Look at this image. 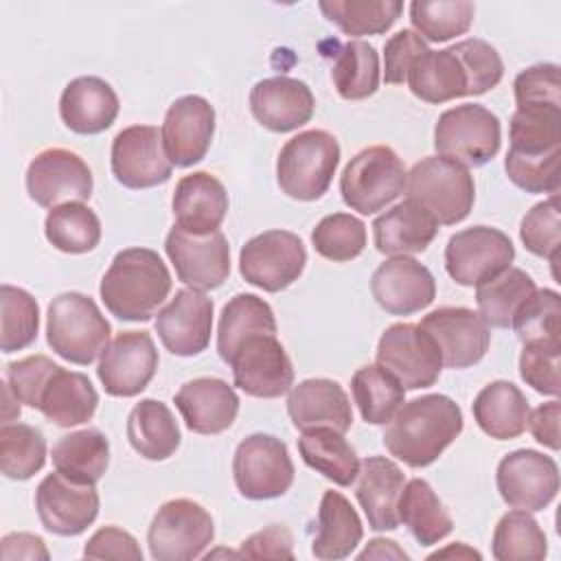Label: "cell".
<instances>
[{
    "label": "cell",
    "mask_w": 561,
    "mask_h": 561,
    "mask_svg": "<svg viewBox=\"0 0 561 561\" xmlns=\"http://www.w3.org/2000/svg\"><path fill=\"white\" fill-rule=\"evenodd\" d=\"M462 410L447 394H423L403 401L383 432V445L390 456L408 467L421 469L438 460V456L460 436Z\"/></svg>",
    "instance_id": "1"
},
{
    "label": "cell",
    "mask_w": 561,
    "mask_h": 561,
    "mask_svg": "<svg viewBox=\"0 0 561 561\" xmlns=\"http://www.w3.org/2000/svg\"><path fill=\"white\" fill-rule=\"evenodd\" d=\"M171 291V274L151 248L116 252L103 274L99 294L112 316L127 322H147Z\"/></svg>",
    "instance_id": "2"
},
{
    "label": "cell",
    "mask_w": 561,
    "mask_h": 561,
    "mask_svg": "<svg viewBox=\"0 0 561 561\" xmlns=\"http://www.w3.org/2000/svg\"><path fill=\"white\" fill-rule=\"evenodd\" d=\"M112 327L96 302L81 291H64L46 311V342L61 359L92 364L110 344Z\"/></svg>",
    "instance_id": "3"
},
{
    "label": "cell",
    "mask_w": 561,
    "mask_h": 561,
    "mask_svg": "<svg viewBox=\"0 0 561 561\" xmlns=\"http://www.w3.org/2000/svg\"><path fill=\"white\" fill-rule=\"evenodd\" d=\"M340 142L324 129H307L289 138L276 160L280 191L298 202L320 199L340 164Z\"/></svg>",
    "instance_id": "4"
},
{
    "label": "cell",
    "mask_w": 561,
    "mask_h": 561,
    "mask_svg": "<svg viewBox=\"0 0 561 561\" xmlns=\"http://www.w3.org/2000/svg\"><path fill=\"white\" fill-rule=\"evenodd\" d=\"M405 193L438 226L462 221L476 202V184L469 169L443 156H427L416 162L405 175Z\"/></svg>",
    "instance_id": "5"
},
{
    "label": "cell",
    "mask_w": 561,
    "mask_h": 561,
    "mask_svg": "<svg viewBox=\"0 0 561 561\" xmlns=\"http://www.w3.org/2000/svg\"><path fill=\"white\" fill-rule=\"evenodd\" d=\"M405 167L394 149L373 145L357 151L340 175L344 204L359 215L383 210L405 191Z\"/></svg>",
    "instance_id": "6"
},
{
    "label": "cell",
    "mask_w": 561,
    "mask_h": 561,
    "mask_svg": "<svg viewBox=\"0 0 561 561\" xmlns=\"http://www.w3.org/2000/svg\"><path fill=\"white\" fill-rule=\"evenodd\" d=\"M502 145L500 118L478 103H462L445 110L434 127L438 156L465 167H482L495 158Z\"/></svg>",
    "instance_id": "7"
},
{
    "label": "cell",
    "mask_w": 561,
    "mask_h": 561,
    "mask_svg": "<svg viewBox=\"0 0 561 561\" xmlns=\"http://www.w3.org/2000/svg\"><path fill=\"white\" fill-rule=\"evenodd\" d=\"M215 539L210 513L188 497L164 502L153 515L147 543L156 561H191L204 554Z\"/></svg>",
    "instance_id": "8"
},
{
    "label": "cell",
    "mask_w": 561,
    "mask_h": 561,
    "mask_svg": "<svg viewBox=\"0 0 561 561\" xmlns=\"http://www.w3.org/2000/svg\"><path fill=\"white\" fill-rule=\"evenodd\" d=\"M294 462L287 445L272 434H250L232 456V476L248 500L280 497L294 484Z\"/></svg>",
    "instance_id": "9"
},
{
    "label": "cell",
    "mask_w": 561,
    "mask_h": 561,
    "mask_svg": "<svg viewBox=\"0 0 561 561\" xmlns=\"http://www.w3.org/2000/svg\"><path fill=\"white\" fill-rule=\"evenodd\" d=\"M377 364L405 390L430 388L443 370V355L434 337L412 322L390 324L377 344Z\"/></svg>",
    "instance_id": "10"
},
{
    "label": "cell",
    "mask_w": 561,
    "mask_h": 561,
    "mask_svg": "<svg viewBox=\"0 0 561 561\" xmlns=\"http://www.w3.org/2000/svg\"><path fill=\"white\" fill-rule=\"evenodd\" d=\"M307 265V250L298 234L289 230H265L239 252V272L245 283L276 294L300 278Z\"/></svg>",
    "instance_id": "11"
},
{
    "label": "cell",
    "mask_w": 561,
    "mask_h": 561,
    "mask_svg": "<svg viewBox=\"0 0 561 561\" xmlns=\"http://www.w3.org/2000/svg\"><path fill=\"white\" fill-rule=\"evenodd\" d=\"M228 364L234 386L250 397L276 399L294 386V366L276 333L245 337Z\"/></svg>",
    "instance_id": "12"
},
{
    "label": "cell",
    "mask_w": 561,
    "mask_h": 561,
    "mask_svg": "<svg viewBox=\"0 0 561 561\" xmlns=\"http://www.w3.org/2000/svg\"><path fill=\"white\" fill-rule=\"evenodd\" d=\"M515 248L508 234L491 226H471L449 237L445 270L462 287H473L511 267Z\"/></svg>",
    "instance_id": "13"
},
{
    "label": "cell",
    "mask_w": 561,
    "mask_h": 561,
    "mask_svg": "<svg viewBox=\"0 0 561 561\" xmlns=\"http://www.w3.org/2000/svg\"><path fill=\"white\" fill-rule=\"evenodd\" d=\"M164 250L178 280L191 289H217L230 274V245L221 230L193 234L175 224L164 239Z\"/></svg>",
    "instance_id": "14"
},
{
    "label": "cell",
    "mask_w": 561,
    "mask_h": 561,
    "mask_svg": "<svg viewBox=\"0 0 561 561\" xmlns=\"http://www.w3.org/2000/svg\"><path fill=\"white\" fill-rule=\"evenodd\" d=\"M495 484L511 508L537 513L557 497L559 467L537 449H515L500 460Z\"/></svg>",
    "instance_id": "15"
},
{
    "label": "cell",
    "mask_w": 561,
    "mask_h": 561,
    "mask_svg": "<svg viewBox=\"0 0 561 561\" xmlns=\"http://www.w3.org/2000/svg\"><path fill=\"white\" fill-rule=\"evenodd\" d=\"M92 188L94 180L90 167L70 149H44L26 169L28 197L44 208H55L68 202H85L90 199Z\"/></svg>",
    "instance_id": "16"
},
{
    "label": "cell",
    "mask_w": 561,
    "mask_h": 561,
    "mask_svg": "<svg viewBox=\"0 0 561 561\" xmlns=\"http://www.w3.org/2000/svg\"><path fill=\"white\" fill-rule=\"evenodd\" d=\"M94 484L77 482L61 471L48 473L35 489V511L42 526L59 537L81 535L99 515Z\"/></svg>",
    "instance_id": "17"
},
{
    "label": "cell",
    "mask_w": 561,
    "mask_h": 561,
    "mask_svg": "<svg viewBox=\"0 0 561 561\" xmlns=\"http://www.w3.org/2000/svg\"><path fill=\"white\" fill-rule=\"evenodd\" d=\"M158 351L147 331H123L101 353L96 375L110 397L140 394L158 370Z\"/></svg>",
    "instance_id": "18"
},
{
    "label": "cell",
    "mask_w": 561,
    "mask_h": 561,
    "mask_svg": "<svg viewBox=\"0 0 561 561\" xmlns=\"http://www.w3.org/2000/svg\"><path fill=\"white\" fill-rule=\"evenodd\" d=\"M173 164L167 158L162 134L153 125H129L112 140V173L134 191L164 184Z\"/></svg>",
    "instance_id": "19"
},
{
    "label": "cell",
    "mask_w": 561,
    "mask_h": 561,
    "mask_svg": "<svg viewBox=\"0 0 561 561\" xmlns=\"http://www.w3.org/2000/svg\"><path fill=\"white\" fill-rule=\"evenodd\" d=\"M440 348L443 366L462 370L478 364L491 344V331L478 311L467 307H438L421 324Z\"/></svg>",
    "instance_id": "20"
},
{
    "label": "cell",
    "mask_w": 561,
    "mask_h": 561,
    "mask_svg": "<svg viewBox=\"0 0 561 561\" xmlns=\"http://www.w3.org/2000/svg\"><path fill=\"white\" fill-rule=\"evenodd\" d=\"M162 145L175 167L202 162L215 136V107L199 94L175 99L162 123Z\"/></svg>",
    "instance_id": "21"
},
{
    "label": "cell",
    "mask_w": 561,
    "mask_h": 561,
    "mask_svg": "<svg viewBox=\"0 0 561 561\" xmlns=\"http://www.w3.org/2000/svg\"><path fill=\"white\" fill-rule=\"evenodd\" d=\"M153 327L169 353L178 357L199 355L210 344L213 300L199 289H180L158 311Z\"/></svg>",
    "instance_id": "22"
},
{
    "label": "cell",
    "mask_w": 561,
    "mask_h": 561,
    "mask_svg": "<svg viewBox=\"0 0 561 561\" xmlns=\"http://www.w3.org/2000/svg\"><path fill=\"white\" fill-rule=\"evenodd\" d=\"M370 294L386 313L412 316L434 302L436 280L416 259L392 256L373 272Z\"/></svg>",
    "instance_id": "23"
},
{
    "label": "cell",
    "mask_w": 561,
    "mask_h": 561,
    "mask_svg": "<svg viewBox=\"0 0 561 561\" xmlns=\"http://www.w3.org/2000/svg\"><path fill=\"white\" fill-rule=\"evenodd\" d=\"M316 99L311 88L294 77H270L250 90V112L270 131L285 134L311 121Z\"/></svg>",
    "instance_id": "24"
},
{
    "label": "cell",
    "mask_w": 561,
    "mask_h": 561,
    "mask_svg": "<svg viewBox=\"0 0 561 561\" xmlns=\"http://www.w3.org/2000/svg\"><path fill=\"white\" fill-rule=\"evenodd\" d=\"M173 403L186 427L206 436L226 432L239 412V397L234 388L219 377H197L182 383Z\"/></svg>",
    "instance_id": "25"
},
{
    "label": "cell",
    "mask_w": 561,
    "mask_h": 561,
    "mask_svg": "<svg viewBox=\"0 0 561 561\" xmlns=\"http://www.w3.org/2000/svg\"><path fill=\"white\" fill-rule=\"evenodd\" d=\"M287 414L296 430L309 427H333L337 432H348L353 425V410L344 388L324 377L305 379L289 388Z\"/></svg>",
    "instance_id": "26"
},
{
    "label": "cell",
    "mask_w": 561,
    "mask_h": 561,
    "mask_svg": "<svg viewBox=\"0 0 561 561\" xmlns=\"http://www.w3.org/2000/svg\"><path fill=\"white\" fill-rule=\"evenodd\" d=\"M118 96L114 88L94 75L77 77L66 83L59 99V116L75 134H101L118 116Z\"/></svg>",
    "instance_id": "27"
},
{
    "label": "cell",
    "mask_w": 561,
    "mask_h": 561,
    "mask_svg": "<svg viewBox=\"0 0 561 561\" xmlns=\"http://www.w3.org/2000/svg\"><path fill=\"white\" fill-rule=\"evenodd\" d=\"M171 208L175 224L193 234L219 230L228 213L226 186L208 171H193L175 184Z\"/></svg>",
    "instance_id": "28"
},
{
    "label": "cell",
    "mask_w": 561,
    "mask_h": 561,
    "mask_svg": "<svg viewBox=\"0 0 561 561\" xmlns=\"http://www.w3.org/2000/svg\"><path fill=\"white\" fill-rule=\"evenodd\" d=\"M355 497L373 530H394L399 526L397 502L405 484L401 467L386 456H368L359 465Z\"/></svg>",
    "instance_id": "29"
},
{
    "label": "cell",
    "mask_w": 561,
    "mask_h": 561,
    "mask_svg": "<svg viewBox=\"0 0 561 561\" xmlns=\"http://www.w3.org/2000/svg\"><path fill=\"white\" fill-rule=\"evenodd\" d=\"M438 232V224L416 202L405 199L373 221L375 248L386 256L425 252Z\"/></svg>",
    "instance_id": "30"
},
{
    "label": "cell",
    "mask_w": 561,
    "mask_h": 561,
    "mask_svg": "<svg viewBox=\"0 0 561 561\" xmlns=\"http://www.w3.org/2000/svg\"><path fill=\"white\" fill-rule=\"evenodd\" d=\"M99 405V392L92 381L77 370L57 366L48 377L37 410L57 427H75L88 423Z\"/></svg>",
    "instance_id": "31"
},
{
    "label": "cell",
    "mask_w": 561,
    "mask_h": 561,
    "mask_svg": "<svg viewBox=\"0 0 561 561\" xmlns=\"http://www.w3.org/2000/svg\"><path fill=\"white\" fill-rule=\"evenodd\" d=\"M405 81L416 99L434 105L469 96V77L451 46L443 50L427 48L410 66Z\"/></svg>",
    "instance_id": "32"
},
{
    "label": "cell",
    "mask_w": 561,
    "mask_h": 561,
    "mask_svg": "<svg viewBox=\"0 0 561 561\" xmlns=\"http://www.w3.org/2000/svg\"><path fill=\"white\" fill-rule=\"evenodd\" d=\"M471 412L486 436L495 440H511L526 430L530 405L513 381L497 379L478 392L471 403Z\"/></svg>",
    "instance_id": "33"
},
{
    "label": "cell",
    "mask_w": 561,
    "mask_h": 561,
    "mask_svg": "<svg viewBox=\"0 0 561 561\" xmlns=\"http://www.w3.org/2000/svg\"><path fill=\"white\" fill-rule=\"evenodd\" d=\"M364 526L351 502L337 491H324L318 508V530L311 541V554L322 561L351 557L362 541Z\"/></svg>",
    "instance_id": "34"
},
{
    "label": "cell",
    "mask_w": 561,
    "mask_h": 561,
    "mask_svg": "<svg viewBox=\"0 0 561 561\" xmlns=\"http://www.w3.org/2000/svg\"><path fill=\"white\" fill-rule=\"evenodd\" d=\"M180 427L167 403L140 399L127 416V440L147 460H167L180 447Z\"/></svg>",
    "instance_id": "35"
},
{
    "label": "cell",
    "mask_w": 561,
    "mask_h": 561,
    "mask_svg": "<svg viewBox=\"0 0 561 561\" xmlns=\"http://www.w3.org/2000/svg\"><path fill=\"white\" fill-rule=\"evenodd\" d=\"M298 451L307 467L340 486H351L359 473V458L342 432L320 425L302 430Z\"/></svg>",
    "instance_id": "36"
},
{
    "label": "cell",
    "mask_w": 561,
    "mask_h": 561,
    "mask_svg": "<svg viewBox=\"0 0 561 561\" xmlns=\"http://www.w3.org/2000/svg\"><path fill=\"white\" fill-rule=\"evenodd\" d=\"M397 515L421 546H434L454 530L451 515L423 478H412L403 484L397 502Z\"/></svg>",
    "instance_id": "37"
},
{
    "label": "cell",
    "mask_w": 561,
    "mask_h": 561,
    "mask_svg": "<svg viewBox=\"0 0 561 561\" xmlns=\"http://www.w3.org/2000/svg\"><path fill=\"white\" fill-rule=\"evenodd\" d=\"M50 458L55 469L64 476L77 482L96 484L110 465V443L103 432L85 427L61 436L53 445Z\"/></svg>",
    "instance_id": "38"
},
{
    "label": "cell",
    "mask_w": 561,
    "mask_h": 561,
    "mask_svg": "<svg viewBox=\"0 0 561 561\" xmlns=\"http://www.w3.org/2000/svg\"><path fill=\"white\" fill-rule=\"evenodd\" d=\"M276 333V318L272 307L254 294L232 296L219 316L217 327V351L228 364L234 348L250 335Z\"/></svg>",
    "instance_id": "39"
},
{
    "label": "cell",
    "mask_w": 561,
    "mask_h": 561,
    "mask_svg": "<svg viewBox=\"0 0 561 561\" xmlns=\"http://www.w3.org/2000/svg\"><path fill=\"white\" fill-rule=\"evenodd\" d=\"M535 280L519 267H506L500 274L476 285L478 313L493 329H508L517 307L535 291Z\"/></svg>",
    "instance_id": "40"
},
{
    "label": "cell",
    "mask_w": 561,
    "mask_h": 561,
    "mask_svg": "<svg viewBox=\"0 0 561 561\" xmlns=\"http://www.w3.org/2000/svg\"><path fill=\"white\" fill-rule=\"evenodd\" d=\"M351 392L362 419L370 425H386L405 401V388L379 364L357 368Z\"/></svg>",
    "instance_id": "41"
},
{
    "label": "cell",
    "mask_w": 561,
    "mask_h": 561,
    "mask_svg": "<svg viewBox=\"0 0 561 561\" xmlns=\"http://www.w3.org/2000/svg\"><path fill=\"white\" fill-rule=\"evenodd\" d=\"M331 79L337 94L346 101H362L379 88V55L375 46L362 39L342 44L335 53Z\"/></svg>",
    "instance_id": "42"
},
{
    "label": "cell",
    "mask_w": 561,
    "mask_h": 561,
    "mask_svg": "<svg viewBox=\"0 0 561 561\" xmlns=\"http://www.w3.org/2000/svg\"><path fill=\"white\" fill-rule=\"evenodd\" d=\"M44 234L59 252L85 254L101 241V221L83 202H68L48 210Z\"/></svg>",
    "instance_id": "43"
},
{
    "label": "cell",
    "mask_w": 561,
    "mask_h": 561,
    "mask_svg": "<svg viewBox=\"0 0 561 561\" xmlns=\"http://www.w3.org/2000/svg\"><path fill=\"white\" fill-rule=\"evenodd\" d=\"M320 11L344 35H379L386 33L403 11L399 0H322Z\"/></svg>",
    "instance_id": "44"
},
{
    "label": "cell",
    "mask_w": 561,
    "mask_h": 561,
    "mask_svg": "<svg viewBox=\"0 0 561 561\" xmlns=\"http://www.w3.org/2000/svg\"><path fill=\"white\" fill-rule=\"evenodd\" d=\"M491 552L497 561H541L548 554V539L528 511L515 508L497 522Z\"/></svg>",
    "instance_id": "45"
},
{
    "label": "cell",
    "mask_w": 561,
    "mask_h": 561,
    "mask_svg": "<svg viewBox=\"0 0 561 561\" xmlns=\"http://www.w3.org/2000/svg\"><path fill=\"white\" fill-rule=\"evenodd\" d=\"M46 462V438L42 430L26 423H2L0 471L9 480H31Z\"/></svg>",
    "instance_id": "46"
},
{
    "label": "cell",
    "mask_w": 561,
    "mask_h": 561,
    "mask_svg": "<svg viewBox=\"0 0 561 561\" xmlns=\"http://www.w3.org/2000/svg\"><path fill=\"white\" fill-rule=\"evenodd\" d=\"M476 4L469 0H414L410 2V22L425 42H447L465 35L473 22Z\"/></svg>",
    "instance_id": "47"
},
{
    "label": "cell",
    "mask_w": 561,
    "mask_h": 561,
    "mask_svg": "<svg viewBox=\"0 0 561 561\" xmlns=\"http://www.w3.org/2000/svg\"><path fill=\"white\" fill-rule=\"evenodd\" d=\"M561 147L543 151H524L508 147L504 171L508 180L526 193L559 195L561 188Z\"/></svg>",
    "instance_id": "48"
},
{
    "label": "cell",
    "mask_w": 561,
    "mask_h": 561,
    "mask_svg": "<svg viewBox=\"0 0 561 561\" xmlns=\"http://www.w3.org/2000/svg\"><path fill=\"white\" fill-rule=\"evenodd\" d=\"M0 307H2V333H0L2 353L9 355L31 346L39 331L37 300L26 289L4 283L0 287Z\"/></svg>",
    "instance_id": "49"
},
{
    "label": "cell",
    "mask_w": 561,
    "mask_h": 561,
    "mask_svg": "<svg viewBox=\"0 0 561 561\" xmlns=\"http://www.w3.org/2000/svg\"><path fill=\"white\" fill-rule=\"evenodd\" d=\"M311 243L320 256L333 263H346L364 252L366 226L351 213H333L318 221Z\"/></svg>",
    "instance_id": "50"
},
{
    "label": "cell",
    "mask_w": 561,
    "mask_h": 561,
    "mask_svg": "<svg viewBox=\"0 0 561 561\" xmlns=\"http://www.w3.org/2000/svg\"><path fill=\"white\" fill-rule=\"evenodd\" d=\"M511 327L524 344L561 342V300L554 289H535L515 311Z\"/></svg>",
    "instance_id": "51"
},
{
    "label": "cell",
    "mask_w": 561,
    "mask_h": 561,
    "mask_svg": "<svg viewBox=\"0 0 561 561\" xmlns=\"http://www.w3.org/2000/svg\"><path fill=\"white\" fill-rule=\"evenodd\" d=\"M519 239L528 252L535 256L548 259L554 267L559 261L561 245V210L559 195H550L548 199L535 204L519 224Z\"/></svg>",
    "instance_id": "52"
},
{
    "label": "cell",
    "mask_w": 561,
    "mask_h": 561,
    "mask_svg": "<svg viewBox=\"0 0 561 561\" xmlns=\"http://www.w3.org/2000/svg\"><path fill=\"white\" fill-rule=\"evenodd\" d=\"M451 48L469 77V96H480L502 81L504 64L495 46H491L489 42L469 37L454 44Z\"/></svg>",
    "instance_id": "53"
},
{
    "label": "cell",
    "mask_w": 561,
    "mask_h": 561,
    "mask_svg": "<svg viewBox=\"0 0 561 561\" xmlns=\"http://www.w3.org/2000/svg\"><path fill=\"white\" fill-rule=\"evenodd\" d=\"M559 355L561 342H530L524 344L519 355V375L522 379L539 394L559 397Z\"/></svg>",
    "instance_id": "54"
},
{
    "label": "cell",
    "mask_w": 561,
    "mask_h": 561,
    "mask_svg": "<svg viewBox=\"0 0 561 561\" xmlns=\"http://www.w3.org/2000/svg\"><path fill=\"white\" fill-rule=\"evenodd\" d=\"M517 110L561 107V81L557 64H537L522 70L513 81Z\"/></svg>",
    "instance_id": "55"
},
{
    "label": "cell",
    "mask_w": 561,
    "mask_h": 561,
    "mask_svg": "<svg viewBox=\"0 0 561 561\" xmlns=\"http://www.w3.org/2000/svg\"><path fill=\"white\" fill-rule=\"evenodd\" d=\"M59 364H55L50 357L46 355H31V357H24V359H18V362H11L7 364L4 368V379L7 383L11 386V390L15 392V397L37 410V401H39V394L48 381V377L53 375V370L57 368Z\"/></svg>",
    "instance_id": "56"
},
{
    "label": "cell",
    "mask_w": 561,
    "mask_h": 561,
    "mask_svg": "<svg viewBox=\"0 0 561 561\" xmlns=\"http://www.w3.org/2000/svg\"><path fill=\"white\" fill-rule=\"evenodd\" d=\"M427 50L425 42L412 28L397 31L383 46V81L399 85L405 81L410 66Z\"/></svg>",
    "instance_id": "57"
},
{
    "label": "cell",
    "mask_w": 561,
    "mask_h": 561,
    "mask_svg": "<svg viewBox=\"0 0 561 561\" xmlns=\"http://www.w3.org/2000/svg\"><path fill=\"white\" fill-rule=\"evenodd\" d=\"M85 559H129L142 561V550L136 537L118 526L99 528L83 548Z\"/></svg>",
    "instance_id": "58"
},
{
    "label": "cell",
    "mask_w": 561,
    "mask_h": 561,
    "mask_svg": "<svg viewBox=\"0 0 561 561\" xmlns=\"http://www.w3.org/2000/svg\"><path fill=\"white\" fill-rule=\"evenodd\" d=\"M241 557L250 559H294V537L285 524H272L243 539Z\"/></svg>",
    "instance_id": "59"
},
{
    "label": "cell",
    "mask_w": 561,
    "mask_h": 561,
    "mask_svg": "<svg viewBox=\"0 0 561 561\" xmlns=\"http://www.w3.org/2000/svg\"><path fill=\"white\" fill-rule=\"evenodd\" d=\"M559 416H561V403L557 399L537 405L533 412H528L526 427L530 430L533 438L557 451L559 449Z\"/></svg>",
    "instance_id": "60"
},
{
    "label": "cell",
    "mask_w": 561,
    "mask_h": 561,
    "mask_svg": "<svg viewBox=\"0 0 561 561\" xmlns=\"http://www.w3.org/2000/svg\"><path fill=\"white\" fill-rule=\"evenodd\" d=\"M0 557L4 561H13V559H48L50 554L39 535L11 533V535H4L0 541Z\"/></svg>",
    "instance_id": "61"
},
{
    "label": "cell",
    "mask_w": 561,
    "mask_h": 561,
    "mask_svg": "<svg viewBox=\"0 0 561 561\" xmlns=\"http://www.w3.org/2000/svg\"><path fill=\"white\" fill-rule=\"evenodd\" d=\"M357 559L364 561V559H410V557L403 548L397 546V541L377 537L368 541V546L357 554Z\"/></svg>",
    "instance_id": "62"
},
{
    "label": "cell",
    "mask_w": 561,
    "mask_h": 561,
    "mask_svg": "<svg viewBox=\"0 0 561 561\" xmlns=\"http://www.w3.org/2000/svg\"><path fill=\"white\" fill-rule=\"evenodd\" d=\"M2 399H4V405H2V423H11L13 419H20V399L15 397V392L11 390V386L7 383V379H2Z\"/></svg>",
    "instance_id": "63"
},
{
    "label": "cell",
    "mask_w": 561,
    "mask_h": 561,
    "mask_svg": "<svg viewBox=\"0 0 561 561\" xmlns=\"http://www.w3.org/2000/svg\"><path fill=\"white\" fill-rule=\"evenodd\" d=\"M440 557H460V559H480L482 554L478 552V550H473V548H469L467 543H462V541H456V543H451V546H447L445 550H436V552H432L430 554V559H440Z\"/></svg>",
    "instance_id": "64"
}]
</instances>
